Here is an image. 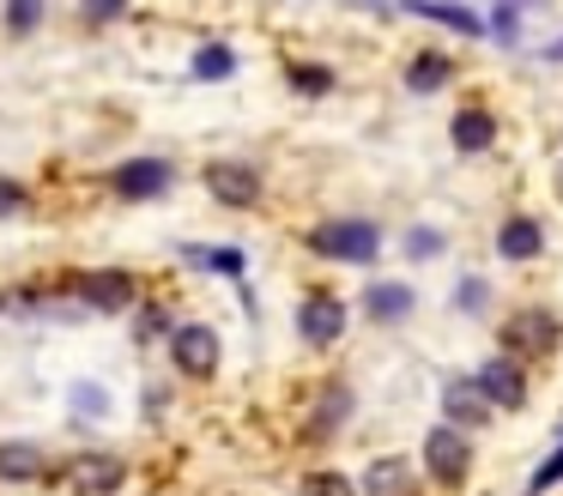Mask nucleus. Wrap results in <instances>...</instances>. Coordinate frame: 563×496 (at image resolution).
I'll return each instance as SVG.
<instances>
[{"mask_svg": "<svg viewBox=\"0 0 563 496\" xmlns=\"http://www.w3.org/2000/svg\"><path fill=\"white\" fill-rule=\"evenodd\" d=\"M309 249L321 261H345V266H369L382 254V230L369 218H328V224L309 230Z\"/></svg>", "mask_w": 563, "mask_h": 496, "instance_id": "obj_1", "label": "nucleus"}, {"mask_svg": "<svg viewBox=\"0 0 563 496\" xmlns=\"http://www.w3.org/2000/svg\"><path fill=\"white\" fill-rule=\"evenodd\" d=\"M67 491H79V496H115L128 484V466H122V454H103V448H86V454H74L67 460Z\"/></svg>", "mask_w": 563, "mask_h": 496, "instance_id": "obj_2", "label": "nucleus"}, {"mask_svg": "<svg viewBox=\"0 0 563 496\" xmlns=\"http://www.w3.org/2000/svg\"><path fill=\"white\" fill-rule=\"evenodd\" d=\"M170 357L183 375H195V382H207L212 370H219V333H212L207 321H183L170 327Z\"/></svg>", "mask_w": 563, "mask_h": 496, "instance_id": "obj_3", "label": "nucleus"}, {"mask_svg": "<svg viewBox=\"0 0 563 496\" xmlns=\"http://www.w3.org/2000/svg\"><path fill=\"white\" fill-rule=\"evenodd\" d=\"M424 466L437 484H461L466 466H473V442H466V430H454V423H437V430L424 436Z\"/></svg>", "mask_w": 563, "mask_h": 496, "instance_id": "obj_4", "label": "nucleus"}, {"mask_svg": "<svg viewBox=\"0 0 563 496\" xmlns=\"http://www.w3.org/2000/svg\"><path fill=\"white\" fill-rule=\"evenodd\" d=\"M134 273H115V266H98V273H79L74 278V297L86 302V309H98V315H115V309H134Z\"/></svg>", "mask_w": 563, "mask_h": 496, "instance_id": "obj_5", "label": "nucleus"}, {"mask_svg": "<svg viewBox=\"0 0 563 496\" xmlns=\"http://www.w3.org/2000/svg\"><path fill=\"white\" fill-rule=\"evenodd\" d=\"M473 387L485 394V406H503V411L527 406V370H521L515 357H490V363H478V370H473Z\"/></svg>", "mask_w": 563, "mask_h": 496, "instance_id": "obj_6", "label": "nucleus"}, {"mask_svg": "<svg viewBox=\"0 0 563 496\" xmlns=\"http://www.w3.org/2000/svg\"><path fill=\"white\" fill-rule=\"evenodd\" d=\"M207 194L219 206H255L261 200V169L243 164V157H219V164H207Z\"/></svg>", "mask_w": 563, "mask_h": 496, "instance_id": "obj_7", "label": "nucleus"}, {"mask_svg": "<svg viewBox=\"0 0 563 496\" xmlns=\"http://www.w3.org/2000/svg\"><path fill=\"white\" fill-rule=\"evenodd\" d=\"M297 333H303V345H333L345 333V302L328 290H309L303 309H297Z\"/></svg>", "mask_w": 563, "mask_h": 496, "instance_id": "obj_8", "label": "nucleus"}, {"mask_svg": "<svg viewBox=\"0 0 563 496\" xmlns=\"http://www.w3.org/2000/svg\"><path fill=\"white\" fill-rule=\"evenodd\" d=\"M110 188L122 194V200H158V194L170 188V164H164V157H128Z\"/></svg>", "mask_w": 563, "mask_h": 496, "instance_id": "obj_9", "label": "nucleus"}, {"mask_svg": "<svg viewBox=\"0 0 563 496\" xmlns=\"http://www.w3.org/2000/svg\"><path fill=\"white\" fill-rule=\"evenodd\" d=\"M442 418L454 423V430H485V418H490V406H485V394L473 387V375H461V382H449L442 387Z\"/></svg>", "mask_w": 563, "mask_h": 496, "instance_id": "obj_10", "label": "nucleus"}, {"mask_svg": "<svg viewBox=\"0 0 563 496\" xmlns=\"http://www.w3.org/2000/svg\"><path fill=\"white\" fill-rule=\"evenodd\" d=\"M357 496H418V472L406 466L400 454H382V460H369Z\"/></svg>", "mask_w": 563, "mask_h": 496, "instance_id": "obj_11", "label": "nucleus"}, {"mask_svg": "<svg viewBox=\"0 0 563 496\" xmlns=\"http://www.w3.org/2000/svg\"><path fill=\"white\" fill-rule=\"evenodd\" d=\"M418 309V290L412 285H400V278H376V285L364 290V315L369 321H406V315Z\"/></svg>", "mask_w": 563, "mask_h": 496, "instance_id": "obj_12", "label": "nucleus"}, {"mask_svg": "<svg viewBox=\"0 0 563 496\" xmlns=\"http://www.w3.org/2000/svg\"><path fill=\"white\" fill-rule=\"evenodd\" d=\"M503 345L509 351H551L558 345V315L551 309H521L509 321V333H503Z\"/></svg>", "mask_w": 563, "mask_h": 496, "instance_id": "obj_13", "label": "nucleus"}, {"mask_svg": "<svg viewBox=\"0 0 563 496\" xmlns=\"http://www.w3.org/2000/svg\"><path fill=\"white\" fill-rule=\"evenodd\" d=\"M406 12H418V19L442 24V31H454V36H485V12L454 7V0H406Z\"/></svg>", "mask_w": 563, "mask_h": 496, "instance_id": "obj_14", "label": "nucleus"}, {"mask_svg": "<svg viewBox=\"0 0 563 496\" xmlns=\"http://www.w3.org/2000/svg\"><path fill=\"white\" fill-rule=\"evenodd\" d=\"M497 254L503 261H533V254H545V230H539V218H503L497 230Z\"/></svg>", "mask_w": 563, "mask_h": 496, "instance_id": "obj_15", "label": "nucleus"}, {"mask_svg": "<svg viewBox=\"0 0 563 496\" xmlns=\"http://www.w3.org/2000/svg\"><path fill=\"white\" fill-rule=\"evenodd\" d=\"M454 152H490V140H497V121H490V109H478V103H466L461 115H454Z\"/></svg>", "mask_w": 563, "mask_h": 496, "instance_id": "obj_16", "label": "nucleus"}, {"mask_svg": "<svg viewBox=\"0 0 563 496\" xmlns=\"http://www.w3.org/2000/svg\"><path fill=\"white\" fill-rule=\"evenodd\" d=\"M0 478H7V484L43 478V448L37 442H0Z\"/></svg>", "mask_w": 563, "mask_h": 496, "instance_id": "obj_17", "label": "nucleus"}, {"mask_svg": "<svg viewBox=\"0 0 563 496\" xmlns=\"http://www.w3.org/2000/svg\"><path fill=\"white\" fill-rule=\"evenodd\" d=\"M449 79H454V60L437 55V48H424V55L406 67V91H418V97H424V91H442Z\"/></svg>", "mask_w": 563, "mask_h": 496, "instance_id": "obj_18", "label": "nucleus"}, {"mask_svg": "<svg viewBox=\"0 0 563 496\" xmlns=\"http://www.w3.org/2000/svg\"><path fill=\"white\" fill-rule=\"evenodd\" d=\"M345 411H352V394H345V387H328V399H321V411L309 418V442H321L328 430H340V423H345Z\"/></svg>", "mask_w": 563, "mask_h": 496, "instance_id": "obj_19", "label": "nucleus"}, {"mask_svg": "<svg viewBox=\"0 0 563 496\" xmlns=\"http://www.w3.org/2000/svg\"><path fill=\"white\" fill-rule=\"evenodd\" d=\"M183 261L188 266H207V273H243V249H200V242H188Z\"/></svg>", "mask_w": 563, "mask_h": 496, "instance_id": "obj_20", "label": "nucleus"}, {"mask_svg": "<svg viewBox=\"0 0 563 496\" xmlns=\"http://www.w3.org/2000/svg\"><path fill=\"white\" fill-rule=\"evenodd\" d=\"M67 406H74L79 418H110V406H115V399L103 394L98 382H74V387H67Z\"/></svg>", "mask_w": 563, "mask_h": 496, "instance_id": "obj_21", "label": "nucleus"}, {"mask_svg": "<svg viewBox=\"0 0 563 496\" xmlns=\"http://www.w3.org/2000/svg\"><path fill=\"white\" fill-rule=\"evenodd\" d=\"M231 73H236V55L224 43H207L195 55V79H231Z\"/></svg>", "mask_w": 563, "mask_h": 496, "instance_id": "obj_22", "label": "nucleus"}, {"mask_svg": "<svg viewBox=\"0 0 563 496\" xmlns=\"http://www.w3.org/2000/svg\"><path fill=\"white\" fill-rule=\"evenodd\" d=\"M442 249H449V236H442L437 224H412V230H406V254H412V261H437Z\"/></svg>", "mask_w": 563, "mask_h": 496, "instance_id": "obj_23", "label": "nucleus"}, {"mask_svg": "<svg viewBox=\"0 0 563 496\" xmlns=\"http://www.w3.org/2000/svg\"><path fill=\"white\" fill-rule=\"evenodd\" d=\"M454 309H461V315H485L490 309V285L478 273H466L461 285H454Z\"/></svg>", "mask_w": 563, "mask_h": 496, "instance_id": "obj_24", "label": "nucleus"}, {"mask_svg": "<svg viewBox=\"0 0 563 496\" xmlns=\"http://www.w3.org/2000/svg\"><path fill=\"white\" fill-rule=\"evenodd\" d=\"M558 484H563V442L551 448V460L533 472V478H527V496H545V491H558Z\"/></svg>", "mask_w": 563, "mask_h": 496, "instance_id": "obj_25", "label": "nucleus"}, {"mask_svg": "<svg viewBox=\"0 0 563 496\" xmlns=\"http://www.w3.org/2000/svg\"><path fill=\"white\" fill-rule=\"evenodd\" d=\"M37 19H43V0H7V31H37Z\"/></svg>", "mask_w": 563, "mask_h": 496, "instance_id": "obj_26", "label": "nucleus"}, {"mask_svg": "<svg viewBox=\"0 0 563 496\" xmlns=\"http://www.w3.org/2000/svg\"><path fill=\"white\" fill-rule=\"evenodd\" d=\"M303 496H357L352 478H340V472H316V478L303 484Z\"/></svg>", "mask_w": 563, "mask_h": 496, "instance_id": "obj_27", "label": "nucleus"}, {"mask_svg": "<svg viewBox=\"0 0 563 496\" xmlns=\"http://www.w3.org/2000/svg\"><path fill=\"white\" fill-rule=\"evenodd\" d=\"M79 7H86V19H91V24H110V19H122L128 0H79Z\"/></svg>", "mask_w": 563, "mask_h": 496, "instance_id": "obj_28", "label": "nucleus"}, {"mask_svg": "<svg viewBox=\"0 0 563 496\" xmlns=\"http://www.w3.org/2000/svg\"><path fill=\"white\" fill-rule=\"evenodd\" d=\"M291 85H297V91H328L333 73H321V67H297V73H291Z\"/></svg>", "mask_w": 563, "mask_h": 496, "instance_id": "obj_29", "label": "nucleus"}, {"mask_svg": "<svg viewBox=\"0 0 563 496\" xmlns=\"http://www.w3.org/2000/svg\"><path fill=\"white\" fill-rule=\"evenodd\" d=\"M13 212H25V188L19 181H0V218H13Z\"/></svg>", "mask_w": 563, "mask_h": 496, "instance_id": "obj_30", "label": "nucleus"}, {"mask_svg": "<svg viewBox=\"0 0 563 496\" xmlns=\"http://www.w3.org/2000/svg\"><path fill=\"white\" fill-rule=\"evenodd\" d=\"M545 60H563V36H558V43H551V48H545Z\"/></svg>", "mask_w": 563, "mask_h": 496, "instance_id": "obj_31", "label": "nucleus"}, {"mask_svg": "<svg viewBox=\"0 0 563 496\" xmlns=\"http://www.w3.org/2000/svg\"><path fill=\"white\" fill-rule=\"evenodd\" d=\"M503 7H515V12H521V7H533V0H503Z\"/></svg>", "mask_w": 563, "mask_h": 496, "instance_id": "obj_32", "label": "nucleus"}]
</instances>
